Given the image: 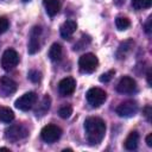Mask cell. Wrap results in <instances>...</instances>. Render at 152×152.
<instances>
[{
  "instance_id": "6da1fadb",
  "label": "cell",
  "mask_w": 152,
  "mask_h": 152,
  "mask_svg": "<svg viewBox=\"0 0 152 152\" xmlns=\"http://www.w3.org/2000/svg\"><path fill=\"white\" fill-rule=\"evenodd\" d=\"M84 129L89 145H99L106 133V124L97 116L87 118L84 121Z\"/></svg>"
},
{
  "instance_id": "7a4b0ae2",
  "label": "cell",
  "mask_w": 152,
  "mask_h": 152,
  "mask_svg": "<svg viewBox=\"0 0 152 152\" xmlns=\"http://www.w3.org/2000/svg\"><path fill=\"white\" fill-rule=\"evenodd\" d=\"M99 65V59L94 53H84L78 59V66L82 72L91 74L96 70Z\"/></svg>"
},
{
  "instance_id": "3957f363",
  "label": "cell",
  "mask_w": 152,
  "mask_h": 152,
  "mask_svg": "<svg viewBox=\"0 0 152 152\" xmlns=\"http://www.w3.org/2000/svg\"><path fill=\"white\" fill-rule=\"evenodd\" d=\"M28 135V131L24 125H13L6 128L5 131V138L8 141L17 142Z\"/></svg>"
},
{
  "instance_id": "277c9868",
  "label": "cell",
  "mask_w": 152,
  "mask_h": 152,
  "mask_svg": "<svg viewBox=\"0 0 152 152\" xmlns=\"http://www.w3.org/2000/svg\"><path fill=\"white\" fill-rule=\"evenodd\" d=\"M19 63V55L15 50L13 49H7L5 50V52L2 53L1 57V66L4 70L10 71L12 69H14Z\"/></svg>"
},
{
  "instance_id": "5b68a950",
  "label": "cell",
  "mask_w": 152,
  "mask_h": 152,
  "mask_svg": "<svg viewBox=\"0 0 152 152\" xmlns=\"http://www.w3.org/2000/svg\"><path fill=\"white\" fill-rule=\"evenodd\" d=\"M87 101L91 107H100L107 99V94L101 88H90L87 91Z\"/></svg>"
},
{
  "instance_id": "8992f818",
  "label": "cell",
  "mask_w": 152,
  "mask_h": 152,
  "mask_svg": "<svg viewBox=\"0 0 152 152\" xmlns=\"http://www.w3.org/2000/svg\"><path fill=\"white\" fill-rule=\"evenodd\" d=\"M62 135V129L56 126V125H46L42 128V132H40V137L42 139L48 142V144H52L55 141H57Z\"/></svg>"
},
{
  "instance_id": "52a82bcc",
  "label": "cell",
  "mask_w": 152,
  "mask_h": 152,
  "mask_svg": "<svg viewBox=\"0 0 152 152\" xmlns=\"http://www.w3.org/2000/svg\"><path fill=\"white\" fill-rule=\"evenodd\" d=\"M36 101H37V94L34 91H28V93H25L24 95H21L19 99H17L14 102V106L20 110L26 112L33 107Z\"/></svg>"
},
{
  "instance_id": "ba28073f",
  "label": "cell",
  "mask_w": 152,
  "mask_h": 152,
  "mask_svg": "<svg viewBox=\"0 0 152 152\" xmlns=\"http://www.w3.org/2000/svg\"><path fill=\"white\" fill-rule=\"evenodd\" d=\"M40 38H42V27L40 26H33L30 32V39H28V53L34 55L40 49Z\"/></svg>"
},
{
  "instance_id": "9c48e42d",
  "label": "cell",
  "mask_w": 152,
  "mask_h": 152,
  "mask_svg": "<svg viewBox=\"0 0 152 152\" xmlns=\"http://www.w3.org/2000/svg\"><path fill=\"white\" fill-rule=\"evenodd\" d=\"M138 112V104L134 101H125L116 108V114L121 118H131L134 116Z\"/></svg>"
},
{
  "instance_id": "30bf717a",
  "label": "cell",
  "mask_w": 152,
  "mask_h": 152,
  "mask_svg": "<svg viewBox=\"0 0 152 152\" xmlns=\"http://www.w3.org/2000/svg\"><path fill=\"white\" fill-rule=\"evenodd\" d=\"M116 90L120 94H132L137 90V82L129 76H124L118 82Z\"/></svg>"
},
{
  "instance_id": "8fae6325",
  "label": "cell",
  "mask_w": 152,
  "mask_h": 152,
  "mask_svg": "<svg viewBox=\"0 0 152 152\" xmlns=\"http://www.w3.org/2000/svg\"><path fill=\"white\" fill-rule=\"evenodd\" d=\"M17 90V83L8 76L0 77V93L2 96H8Z\"/></svg>"
},
{
  "instance_id": "7c38bea8",
  "label": "cell",
  "mask_w": 152,
  "mask_h": 152,
  "mask_svg": "<svg viewBox=\"0 0 152 152\" xmlns=\"http://www.w3.org/2000/svg\"><path fill=\"white\" fill-rule=\"evenodd\" d=\"M76 81L72 77H65L58 83V91L62 96H69L75 91Z\"/></svg>"
},
{
  "instance_id": "4fadbf2b",
  "label": "cell",
  "mask_w": 152,
  "mask_h": 152,
  "mask_svg": "<svg viewBox=\"0 0 152 152\" xmlns=\"http://www.w3.org/2000/svg\"><path fill=\"white\" fill-rule=\"evenodd\" d=\"M77 28V24L74 20H66L63 23V25L61 26V36L64 39H69L76 31Z\"/></svg>"
},
{
  "instance_id": "5bb4252c",
  "label": "cell",
  "mask_w": 152,
  "mask_h": 152,
  "mask_svg": "<svg viewBox=\"0 0 152 152\" xmlns=\"http://www.w3.org/2000/svg\"><path fill=\"white\" fill-rule=\"evenodd\" d=\"M43 4H44L46 13L50 17H53V15H56L59 12L61 4H59L58 0H43Z\"/></svg>"
},
{
  "instance_id": "9a60e30c",
  "label": "cell",
  "mask_w": 152,
  "mask_h": 152,
  "mask_svg": "<svg viewBox=\"0 0 152 152\" xmlns=\"http://www.w3.org/2000/svg\"><path fill=\"white\" fill-rule=\"evenodd\" d=\"M133 44H134V42L132 40V39H128V40H125V42H122L121 44H120V46H119V49H118V52H116V57L119 58V59H121V58H125L126 57V55L131 51V49L133 48Z\"/></svg>"
},
{
  "instance_id": "2e32d148",
  "label": "cell",
  "mask_w": 152,
  "mask_h": 152,
  "mask_svg": "<svg viewBox=\"0 0 152 152\" xmlns=\"http://www.w3.org/2000/svg\"><path fill=\"white\" fill-rule=\"evenodd\" d=\"M138 142H139V134L135 131H133L126 138V140H125V147L127 150H129V151L135 150L137 146H138Z\"/></svg>"
},
{
  "instance_id": "e0dca14e",
  "label": "cell",
  "mask_w": 152,
  "mask_h": 152,
  "mask_svg": "<svg viewBox=\"0 0 152 152\" xmlns=\"http://www.w3.org/2000/svg\"><path fill=\"white\" fill-rule=\"evenodd\" d=\"M62 46L58 44V43H53L49 50V57L52 62H58L61 58H62Z\"/></svg>"
},
{
  "instance_id": "ac0fdd59",
  "label": "cell",
  "mask_w": 152,
  "mask_h": 152,
  "mask_svg": "<svg viewBox=\"0 0 152 152\" xmlns=\"http://www.w3.org/2000/svg\"><path fill=\"white\" fill-rule=\"evenodd\" d=\"M50 102H51L50 97H49L48 95H45V96L42 99L40 103L38 104V108L36 109V116H43V115L49 110V108H50Z\"/></svg>"
},
{
  "instance_id": "d6986e66",
  "label": "cell",
  "mask_w": 152,
  "mask_h": 152,
  "mask_svg": "<svg viewBox=\"0 0 152 152\" xmlns=\"http://www.w3.org/2000/svg\"><path fill=\"white\" fill-rule=\"evenodd\" d=\"M14 119V113L12 112V109L7 108V107H0V120L2 122H11Z\"/></svg>"
},
{
  "instance_id": "ffe728a7",
  "label": "cell",
  "mask_w": 152,
  "mask_h": 152,
  "mask_svg": "<svg viewBox=\"0 0 152 152\" xmlns=\"http://www.w3.org/2000/svg\"><path fill=\"white\" fill-rule=\"evenodd\" d=\"M115 25H116V28L120 30V31H125L129 27L131 23L129 20L126 18V17H118L115 19Z\"/></svg>"
},
{
  "instance_id": "44dd1931",
  "label": "cell",
  "mask_w": 152,
  "mask_h": 152,
  "mask_svg": "<svg viewBox=\"0 0 152 152\" xmlns=\"http://www.w3.org/2000/svg\"><path fill=\"white\" fill-rule=\"evenodd\" d=\"M152 0H132V6L134 10H145L151 7Z\"/></svg>"
},
{
  "instance_id": "7402d4cb",
  "label": "cell",
  "mask_w": 152,
  "mask_h": 152,
  "mask_svg": "<svg viewBox=\"0 0 152 152\" xmlns=\"http://www.w3.org/2000/svg\"><path fill=\"white\" fill-rule=\"evenodd\" d=\"M58 114H59V116H61L62 119H68V118H70V115L72 114V107H71L70 104H64V106H62V107L59 108Z\"/></svg>"
},
{
  "instance_id": "603a6c76",
  "label": "cell",
  "mask_w": 152,
  "mask_h": 152,
  "mask_svg": "<svg viewBox=\"0 0 152 152\" xmlns=\"http://www.w3.org/2000/svg\"><path fill=\"white\" fill-rule=\"evenodd\" d=\"M27 77H28V80L32 81L33 83H38V82L42 80V74H40V71H38V70H36V69H32V70L28 71Z\"/></svg>"
},
{
  "instance_id": "cb8c5ba5",
  "label": "cell",
  "mask_w": 152,
  "mask_h": 152,
  "mask_svg": "<svg viewBox=\"0 0 152 152\" xmlns=\"http://www.w3.org/2000/svg\"><path fill=\"white\" fill-rule=\"evenodd\" d=\"M114 70H109V71H107V72H104V74H102L101 76H100V81L101 82H104V83H107V82H109L110 80H112V77L114 76Z\"/></svg>"
},
{
  "instance_id": "d4e9b609",
  "label": "cell",
  "mask_w": 152,
  "mask_h": 152,
  "mask_svg": "<svg viewBox=\"0 0 152 152\" xmlns=\"http://www.w3.org/2000/svg\"><path fill=\"white\" fill-rule=\"evenodd\" d=\"M8 25H10L8 20H7L5 17H0V34L7 31V28H8Z\"/></svg>"
},
{
  "instance_id": "484cf974",
  "label": "cell",
  "mask_w": 152,
  "mask_h": 152,
  "mask_svg": "<svg viewBox=\"0 0 152 152\" xmlns=\"http://www.w3.org/2000/svg\"><path fill=\"white\" fill-rule=\"evenodd\" d=\"M152 17H148V19H147V21L145 23V25H144V28H145V32L147 33V34H150L151 33V28H152Z\"/></svg>"
},
{
  "instance_id": "4316f807",
  "label": "cell",
  "mask_w": 152,
  "mask_h": 152,
  "mask_svg": "<svg viewBox=\"0 0 152 152\" xmlns=\"http://www.w3.org/2000/svg\"><path fill=\"white\" fill-rule=\"evenodd\" d=\"M144 113H145V116L147 118V120L151 121V118H150V115H151V107L150 106H147V107L144 108Z\"/></svg>"
},
{
  "instance_id": "83f0119b",
  "label": "cell",
  "mask_w": 152,
  "mask_h": 152,
  "mask_svg": "<svg viewBox=\"0 0 152 152\" xmlns=\"http://www.w3.org/2000/svg\"><path fill=\"white\" fill-rule=\"evenodd\" d=\"M146 144H147V146L152 147V133H150V134L146 137Z\"/></svg>"
},
{
  "instance_id": "f1b7e54d",
  "label": "cell",
  "mask_w": 152,
  "mask_h": 152,
  "mask_svg": "<svg viewBox=\"0 0 152 152\" xmlns=\"http://www.w3.org/2000/svg\"><path fill=\"white\" fill-rule=\"evenodd\" d=\"M147 83L151 86V70H148L147 72Z\"/></svg>"
},
{
  "instance_id": "f546056e",
  "label": "cell",
  "mask_w": 152,
  "mask_h": 152,
  "mask_svg": "<svg viewBox=\"0 0 152 152\" xmlns=\"http://www.w3.org/2000/svg\"><path fill=\"white\" fill-rule=\"evenodd\" d=\"M23 1H24V2H27V1H30V0H23Z\"/></svg>"
}]
</instances>
